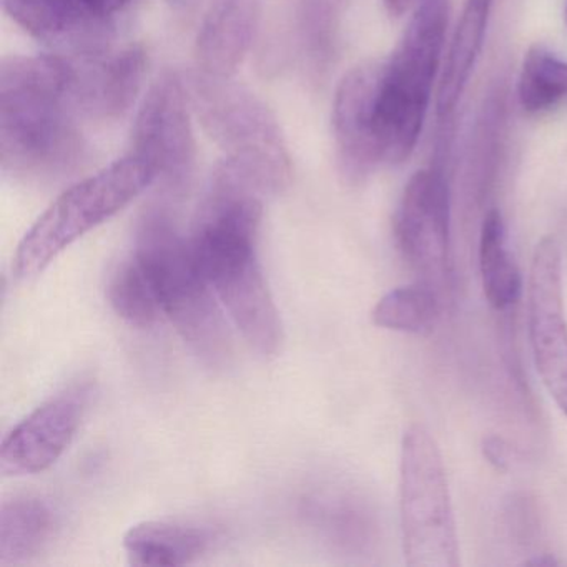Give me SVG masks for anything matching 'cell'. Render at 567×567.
I'll use <instances>...</instances> for the list:
<instances>
[{"label":"cell","mask_w":567,"mask_h":567,"mask_svg":"<svg viewBox=\"0 0 567 567\" xmlns=\"http://www.w3.org/2000/svg\"><path fill=\"white\" fill-rule=\"evenodd\" d=\"M480 270L484 297L496 310H506L519 300L523 278L513 255L507 250L506 227L499 210L484 217L480 237Z\"/></svg>","instance_id":"cell-18"},{"label":"cell","mask_w":567,"mask_h":567,"mask_svg":"<svg viewBox=\"0 0 567 567\" xmlns=\"http://www.w3.org/2000/svg\"><path fill=\"white\" fill-rule=\"evenodd\" d=\"M210 534L178 520H144L124 537L128 563L137 567H174L194 563L207 550Z\"/></svg>","instance_id":"cell-16"},{"label":"cell","mask_w":567,"mask_h":567,"mask_svg":"<svg viewBox=\"0 0 567 567\" xmlns=\"http://www.w3.org/2000/svg\"><path fill=\"white\" fill-rule=\"evenodd\" d=\"M190 97L185 78L164 72L148 89L132 128L128 154L142 158L155 182L171 192H181L194 172L195 145Z\"/></svg>","instance_id":"cell-8"},{"label":"cell","mask_w":567,"mask_h":567,"mask_svg":"<svg viewBox=\"0 0 567 567\" xmlns=\"http://www.w3.org/2000/svg\"><path fill=\"white\" fill-rule=\"evenodd\" d=\"M394 238L404 260L423 284L443 293L453 275L451 265V194L440 164L408 181L394 214Z\"/></svg>","instance_id":"cell-9"},{"label":"cell","mask_w":567,"mask_h":567,"mask_svg":"<svg viewBox=\"0 0 567 567\" xmlns=\"http://www.w3.org/2000/svg\"><path fill=\"white\" fill-rule=\"evenodd\" d=\"M62 11L74 22L87 52L114 45L118 24L138 0H58Z\"/></svg>","instance_id":"cell-22"},{"label":"cell","mask_w":567,"mask_h":567,"mask_svg":"<svg viewBox=\"0 0 567 567\" xmlns=\"http://www.w3.org/2000/svg\"><path fill=\"white\" fill-rule=\"evenodd\" d=\"M527 331L534 367L549 396L567 417V320L563 257L554 238L534 248L527 281Z\"/></svg>","instance_id":"cell-10"},{"label":"cell","mask_w":567,"mask_h":567,"mask_svg":"<svg viewBox=\"0 0 567 567\" xmlns=\"http://www.w3.org/2000/svg\"><path fill=\"white\" fill-rule=\"evenodd\" d=\"M107 298L115 313L134 327H152L162 315L151 284L134 257L112 275Z\"/></svg>","instance_id":"cell-21"},{"label":"cell","mask_w":567,"mask_h":567,"mask_svg":"<svg viewBox=\"0 0 567 567\" xmlns=\"http://www.w3.org/2000/svg\"><path fill=\"white\" fill-rule=\"evenodd\" d=\"M260 22V0H214L197 38V68L234 78L244 64Z\"/></svg>","instance_id":"cell-14"},{"label":"cell","mask_w":567,"mask_h":567,"mask_svg":"<svg viewBox=\"0 0 567 567\" xmlns=\"http://www.w3.org/2000/svg\"><path fill=\"white\" fill-rule=\"evenodd\" d=\"M65 58L71 65L72 94L82 117H122L144 85L147 58L137 45H112L92 54Z\"/></svg>","instance_id":"cell-13"},{"label":"cell","mask_w":567,"mask_h":567,"mask_svg":"<svg viewBox=\"0 0 567 567\" xmlns=\"http://www.w3.org/2000/svg\"><path fill=\"white\" fill-rule=\"evenodd\" d=\"M267 195L227 162L217 165L188 238L202 274L251 350L271 358L284 343L280 313L258 258Z\"/></svg>","instance_id":"cell-1"},{"label":"cell","mask_w":567,"mask_h":567,"mask_svg":"<svg viewBox=\"0 0 567 567\" xmlns=\"http://www.w3.org/2000/svg\"><path fill=\"white\" fill-rule=\"evenodd\" d=\"M450 0H417L406 31L383 61L377 99L378 151L381 165H400L420 141L440 71Z\"/></svg>","instance_id":"cell-4"},{"label":"cell","mask_w":567,"mask_h":567,"mask_svg":"<svg viewBox=\"0 0 567 567\" xmlns=\"http://www.w3.org/2000/svg\"><path fill=\"white\" fill-rule=\"evenodd\" d=\"M383 61H370L351 69L334 95L333 124L338 167L344 181L360 184L381 165L378 151L377 99Z\"/></svg>","instance_id":"cell-12"},{"label":"cell","mask_w":567,"mask_h":567,"mask_svg":"<svg viewBox=\"0 0 567 567\" xmlns=\"http://www.w3.org/2000/svg\"><path fill=\"white\" fill-rule=\"evenodd\" d=\"M155 184L152 168L127 154L59 195L29 228L14 255L18 280L39 277L79 238L111 220Z\"/></svg>","instance_id":"cell-6"},{"label":"cell","mask_w":567,"mask_h":567,"mask_svg":"<svg viewBox=\"0 0 567 567\" xmlns=\"http://www.w3.org/2000/svg\"><path fill=\"white\" fill-rule=\"evenodd\" d=\"M564 19H566V25H567V0H566V11H564Z\"/></svg>","instance_id":"cell-26"},{"label":"cell","mask_w":567,"mask_h":567,"mask_svg":"<svg viewBox=\"0 0 567 567\" xmlns=\"http://www.w3.org/2000/svg\"><path fill=\"white\" fill-rule=\"evenodd\" d=\"M517 99L520 109L530 115L563 104L567 99V62L543 45H533L520 64Z\"/></svg>","instance_id":"cell-20"},{"label":"cell","mask_w":567,"mask_h":567,"mask_svg":"<svg viewBox=\"0 0 567 567\" xmlns=\"http://www.w3.org/2000/svg\"><path fill=\"white\" fill-rule=\"evenodd\" d=\"M132 257L141 265L162 315L182 340L210 368H224L231 357V338L217 295L192 250L164 212L142 220Z\"/></svg>","instance_id":"cell-3"},{"label":"cell","mask_w":567,"mask_h":567,"mask_svg":"<svg viewBox=\"0 0 567 567\" xmlns=\"http://www.w3.org/2000/svg\"><path fill=\"white\" fill-rule=\"evenodd\" d=\"M483 453L497 470H506L509 466L511 447L503 437L489 436L484 440Z\"/></svg>","instance_id":"cell-23"},{"label":"cell","mask_w":567,"mask_h":567,"mask_svg":"<svg viewBox=\"0 0 567 567\" xmlns=\"http://www.w3.org/2000/svg\"><path fill=\"white\" fill-rule=\"evenodd\" d=\"M417 0H383L384 9L391 18H401L404 12L416 6Z\"/></svg>","instance_id":"cell-24"},{"label":"cell","mask_w":567,"mask_h":567,"mask_svg":"<svg viewBox=\"0 0 567 567\" xmlns=\"http://www.w3.org/2000/svg\"><path fill=\"white\" fill-rule=\"evenodd\" d=\"M55 516L39 497H16L0 509V566H19L41 553L54 533Z\"/></svg>","instance_id":"cell-17"},{"label":"cell","mask_w":567,"mask_h":567,"mask_svg":"<svg viewBox=\"0 0 567 567\" xmlns=\"http://www.w3.org/2000/svg\"><path fill=\"white\" fill-rule=\"evenodd\" d=\"M82 118L65 55H16L0 65V164L24 178H55L84 161Z\"/></svg>","instance_id":"cell-2"},{"label":"cell","mask_w":567,"mask_h":567,"mask_svg":"<svg viewBox=\"0 0 567 567\" xmlns=\"http://www.w3.org/2000/svg\"><path fill=\"white\" fill-rule=\"evenodd\" d=\"M526 566H540V567H553L557 566V560L554 559L549 554H543L540 557H536V559L526 560Z\"/></svg>","instance_id":"cell-25"},{"label":"cell","mask_w":567,"mask_h":567,"mask_svg":"<svg viewBox=\"0 0 567 567\" xmlns=\"http://www.w3.org/2000/svg\"><path fill=\"white\" fill-rule=\"evenodd\" d=\"M195 117L224 152V161L271 195L287 190L291 157L284 131L260 97L234 78H215L195 69L185 78Z\"/></svg>","instance_id":"cell-5"},{"label":"cell","mask_w":567,"mask_h":567,"mask_svg":"<svg viewBox=\"0 0 567 567\" xmlns=\"http://www.w3.org/2000/svg\"><path fill=\"white\" fill-rule=\"evenodd\" d=\"M400 516L408 566H460L443 456L433 434L421 424L408 427L401 444Z\"/></svg>","instance_id":"cell-7"},{"label":"cell","mask_w":567,"mask_h":567,"mask_svg":"<svg viewBox=\"0 0 567 567\" xmlns=\"http://www.w3.org/2000/svg\"><path fill=\"white\" fill-rule=\"evenodd\" d=\"M440 317L441 293L423 281L388 291L371 311L377 327L410 334L431 333Z\"/></svg>","instance_id":"cell-19"},{"label":"cell","mask_w":567,"mask_h":567,"mask_svg":"<svg viewBox=\"0 0 567 567\" xmlns=\"http://www.w3.org/2000/svg\"><path fill=\"white\" fill-rule=\"evenodd\" d=\"M89 396L91 390L85 384L69 388L24 417L2 441V474L31 476L54 466L81 427Z\"/></svg>","instance_id":"cell-11"},{"label":"cell","mask_w":567,"mask_h":567,"mask_svg":"<svg viewBox=\"0 0 567 567\" xmlns=\"http://www.w3.org/2000/svg\"><path fill=\"white\" fill-rule=\"evenodd\" d=\"M494 0H466L460 22L454 29L443 74L437 85L436 114L437 118L446 121L457 102L466 91L471 74L476 68L477 59L484 48L487 25Z\"/></svg>","instance_id":"cell-15"}]
</instances>
